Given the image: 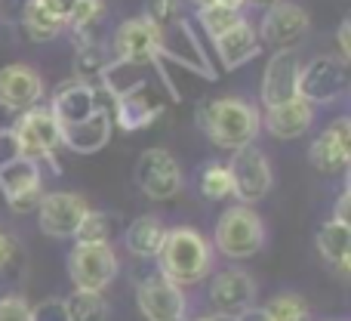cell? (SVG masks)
<instances>
[{"label":"cell","mask_w":351,"mask_h":321,"mask_svg":"<svg viewBox=\"0 0 351 321\" xmlns=\"http://www.w3.org/2000/svg\"><path fill=\"white\" fill-rule=\"evenodd\" d=\"M197 124L206 136H210L213 146L237 152V148L253 146V140L262 130V118L259 109L237 96H222L206 102L197 111Z\"/></svg>","instance_id":"obj_1"},{"label":"cell","mask_w":351,"mask_h":321,"mask_svg":"<svg viewBox=\"0 0 351 321\" xmlns=\"http://www.w3.org/2000/svg\"><path fill=\"white\" fill-rule=\"evenodd\" d=\"M158 263H160V275L185 291V287L197 285V281H204L206 275H210L213 247L200 232L188 229V225H179V229H167Z\"/></svg>","instance_id":"obj_2"},{"label":"cell","mask_w":351,"mask_h":321,"mask_svg":"<svg viewBox=\"0 0 351 321\" xmlns=\"http://www.w3.org/2000/svg\"><path fill=\"white\" fill-rule=\"evenodd\" d=\"M213 244L228 260H250L265 247V223L253 207L234 204L219 213L216 229H213Z\"/></svg>","instance_id":"obj_3"},{"label":"cell","mask_w":351,"mask_h":321,"mask_svg":"<svg viewBox=\"0 0 351 321\" xmlns=\"http://www.w3.org/2000/svg\"><path fill=\"white\" fill-rule=\"evenodd\" d=\"M121 272V260H117L111 244H84L77 241L74 250L68 254V275H71L74 291H93L102 294Z\"/></svg>","instance_id":"obj_4"},{"label":"cell","mask_w":351,"mask_h":321,"mask_svg":"<svg viewBox=\"0 0 351 321\" xmlns=\"http://www.w3.org/2000/svg\"><path fill=\"white\" fill-rule=\"evenodd\" d=\"M12 136H16L19 152H22L25 161L56 164V152H59V146H62V127L49 109L34 105V109L22 111L16 127H12Z\"/></svg>","instance_id":"obj_5"},{"label":"cell","mask_w":351,"mask_h":321,"mask_svg":"<svg viewBox=\"0 0 351 321\" xmlns=\"http://www.w3.org/2000/svg\"><path fill=\"white\" fill-rule=\"evenodd\" d=\"M348 90V62L339 56H317L299 68V96L311 105L333 102Z\"/></svg>","instance_id":"obj_6"},{"label":"cell","mask_w":351,"mask_h":321,"mask_svg":"<svg viewBox=\"0 0 351 321\" xmlns=\"http://www.w3.org/2000/svg\"><path fill=\"white\" fill-rule=\"evenodd\" d=\"M111 49H114V59L121 65H152L158 53H164V34L142 16L127 19L114 31Z\"/></svg>","instance_id":"obj_7"},{"label":"cell","mask_w":351,"mask_h":321,"mask_svg":"<svg viewBox=\"0 0 351 321\" xmlns=\"http://www.w3.org/2000/svg\"><path fill=\"white\" fill-rule=\"evenodd\" d=\"M86 213H90V204H86L84 195L49 192L37 204V223H40L43 235L49 238H74Z\"/></svg>","instance_id":"obj_8"},{"label":"cell","mask_w":351,"mask_h":321,"mask_svg":"<svg viewBox=\"0 0 351 321\" xmlns=\"http://www.w3.org/2000/svg\"><path fill=\"white\" fill-rule=\"evenodd\" d=\"M228 170H231V182H234V195L247 207H253L256 201H262L271 192L274 176H271V164H268L262 148H256V146L237 148Z\"/></svg>","instance_id":"obj_9"},{"label":"cell","mask_w":351,"mask_h":321,"mask_svg":"<svg viewBox=\"0 0 351 321\" xmlns=\"http://www.w3.org/2000/svg\"><path fill=\"white\" fill-rule=\"evenodd\" d=\"M136 186L152 201H170L182 192V167L167 148H148L136 164Z\"/></svg>","instance_id":"obj_10"},{"label":"cell","mask_w":351,"mask_h":321,"mask_svg":"<svg viewBox=\"0 0 351 321\" xmlns=\"http://www.w3.org/2000/svg\"><path fill=\"white\" fill-rule=\"evenodd\" d=\"M256 31H259V43L271 47L274 53L293 49L308 34V12L296 3H271Z\"/></svg>","instance_id":"obj_11"},{"label":"cell","mask_w":351,"mask_h":321,"mask_svg":"<svg viewBox=\"0 0 351 321\" xmlns=\"http://www.w3.org/2000/svg\"><path fill=\"white\" fill-rule=\"evenodd\" d=\"M0 192L6 195V204L16 213H31L43 198V176L34 161H12L0 167Z\"/></svg>","instance_id":"obj_12"},{"label":"cell","mask_w":351,"mask_h":321,"mask_svg":"<svg viewBox=\"0 0 351 321\" xmlns=\"http://www.w3.org/2000/svg\"><path fill=\"white\" fill-rule=\"evenodd\" d=\"M308 161L317 173L324 176H339L348 170L351 161V121L348 118H336L308 148Z\"/></svg>","instance_id":"obj_13"},{"label":"cell","mask_w":351,"mask_h":321,"mask_svg":"<svg viewBox=\"0 0 351 321\" xmlns=\"http://www.w3.org/2000/svg\"><path fill=\"white\" fill-rule=\"evenodd\" d=\"M136 300L148 321H182L188 312L185 291L167 281L164 275H148L136 291Z\"/></svg>","instance_id":"obj_14"},{"label":"cell","mask_w":351,"mask_h":321,"mask_svg":"<svg viewBox=\"0 0 351 321\" xmlns=\"http://www.w3.org/2000/svg\"><path fill=\"white\" fill-rule=\"evenodd\" d=\"M43 99V78L25 62L0 68V109L6 111H28L40 105Z\"/></svg>","instance_id":"obj_15"},{"label":"cell","mask_w":351,"mask_h":321,"mask_svg":"<svg viewBox=\"0 0 351 321\" xmlns=\"http://www.w3.org/2000/svg\"><path fill=\"white\" fill-rule=\"evenodd\" d=\"M256 300V285L243 269H225L210 281V303L219 318H237Z\"/></svg>","instance_id":"obj_16"},{"label":"cell","mask_w":351,"mask_h":321,"mask_svg":"<svg viewBox=\"0 0 351 321\" xmlns=\"http://www.w3.org/2000/svg\"><path fill=\"white\" fill-rule=\"evenodd\" d=\"M299 56L293 49H278L268 59L265 74H262V102L265 109L280 102H290L299 96Z\"/></svg>","instance_id":"obj_17"},{"label":"cell","mask_w":351,"mask_h":321,"mask_svg":"<svg viewBox=\"0 0 351 321\" xmlns=\"http://www.w3.org/2000/svg\"><path fill=\"white\" fill-rule=\"evenodd\" d=\"M262 127L274 136V140H299L302 133H308L315 124V105L305 102L302 96L290 99V102L271 105L262 111Z\"/></svg>","instance_id":"obj_18"},{"label":"cell","mask_w":351,"mask_h":321,"mask_svg":"<svg viewBox=\"0 0 351 321\" xmlns=\"http://www.w3.org/2000/svg\"><path fill=\"white\" fill-rule=\"evenodd\" d=\"M96 90H93L90 84H80V80H68L65 87H59L53 96V105H49V111H53V118L59 121V127H74V124L86 121V118L93 115L96 109H102V105L96 102Z\"/></svg>","instance_id":"obj_19"},{"label":"cell","mask_w":351,"mask_h":321,"mask_svg":"<svg viewBox=\"0 0 351 321\" xmlns=\"http://www.w3.org/2000/svg\"><path fill=\"white\" fill-rule=\"evenodd\" d=\"M213 43H216L219 62H222L228 71H234V68H241L243 62H250L256 53H259V47H262V43H259V31H256L247 19H241V22H237L234 28H228L225 34L213 37Z\"/></svg>","instance_id":"obj_20"},{"label":"cell","mask_w":351,"mask_h":321,"mask_svg":"<svg viewBox=\"0 0 351 321\" xmlns=\"http://www.w3.org/2000/svg\"><path fill=\"white\" fill-rule=\"evenodd\" d=\"M111 140V115L105 109H96L86 121L62 130V146H68L77 155H93L105 148Z\"/></svg>","instance_id":"obj_21"},{"label":"cell","mask_w":351,"mask_h":321,"mask_svg":"<svg viewBox=\"0 0 351 321\" xmlns=\"http://www.w3.org/2000/svg\"><path fill=\"white\" fill-rule=\"evenodd\" d=\"M25 34L31 41H53L62 28L68 25V12L62 10L59 0H28L22 12Z\"/></svg>","instance_id":"obj_22"},{"label":"cell","mask_w":351,"mask_h":321,"mask_svg":"<svg viewBox=\"0 0 351 321\" xmlns=\"http://www.w3.org/2000/svg\"><path fill=\"white\" fill-rule=\"evenodd\" d=\"M317 250H321V260L330 269H336L339 275H348L351 269V229L348 223L339 219H327L317 232Z\"/></svg>","instance_id":"obj_23"},{"label":"cell","mask_w":351,"mask_h":321,"mask_svg":"<svg viewBox=\"0 0 351 321\" xmlns=\"http://www.w3.org/2000/svg\"><path fill=\"white\" fill-rule=\"evenodd\" d=\"M160 111H164V105H160L158 99L148 96L145 84H136V87H130V93H121V96H117V115H121L123 130L148 127Z\"/></svg>","instance_id":"obj_24"},{"label":"cell","mask_w":351,"mask_h":321,"mask_svg":"<svg viewBox=\"0 0 351 321\" xmlns=\"http://www.w3.org/2000/svg\"><path fill=\"white\" fill-rule=\"evenodd\" d=\"M164 238H167V225L160 223L158 217H139L130 223L127 229V247L130 254L142 256V260H154L164 247Z\"/></svg>","instance_id":"obj_25"},{"label":"cell","mask_w":351,"mask_h":321,"mask_svg":"<svg viewBox=\"0 0 351 321\" xmlns=\"http://www.w3.org/2000/svg\"><path fill=\"white\" fill-rule=\"evenodd\" d=\"M68 321H105L108 318V303L102 294L93 291H71V297L62 300Z\"/></svg>","instance_id":"obj_26"},{"label":"cell","mask_w":351,"mask_h":321,"mask_svg":"<svg viewBox=\"0 0 351 321\" xmlns=\"http://www.w3.org/2000/svg\"><path fill=\"white\" fill-rule=\"evenodd\" d=\"M241 19H243V10H234V6L222 3V0H213V3H206V6H197V22L204 25V31L210 37L225 34V31L234 28Z\"/></svg>","instance_id":"obj_27"},{"label":"cell","mask_w":351,"mask_h":321,"mask_svg":"<svg viewBox=\"0 0 351 321\" xmlns=\"http://www.w3.org/2000/svg\"><path fill=\"white\" fill-rule=\"evenodd\" d=\"M105 71H108V56H105V49L99 47L96 41H84L77 56H74V80L86 84V80L102 78Z\"/></svg>","instance_id":"obj_28"},{"label":"cell","mask_w":351,"mask_h":321,"mask_svg":"<svg viewBox=\"0 0 351 321\" xmlns=\"http://www.w3.org/2000/svg\"><path fill=\"white\" fill-rule=\"evenodd\" d=\"M265 316L271 321H311V309L299 294H274L265 306Z\"/></svg>","instance_id":"obj_29"},{"label":"cell","mask_w":351,"mask_h":321,"mask_svg":"<svg viewBox=\"0 0 351 321\" xmlns=\"http://www.w3.org/2000/svg\"><path fill=\"white\" fill-rule=\"evenodd\" d=\"M200 192L213 201H222V198H228V195H234V182H231L228 164H222V161L206 164L204 173H200Z\"/></svg>","instance_id":"obj_30"},{"label":"cell","mask_w":351,"mask_h":321,"mask_svg":"<svg viewBox=\"0 0 351 321\" xmlns=\"http://www.w3.org/2000/svg\"><path fill=\"white\" fill-rule=\"evenodd\" d=\"M102 16H105L102 0H77V3L71 6V12H68L65 28H74V34L77 37H90L93 28L102 22Z\"/></svg>","instance_id":"obj_31"},{"label":"cell","mask_w":351,"mask_h":321,"mask_svg":"<svg viewBox=\"0 0 351 321\" xmlns=\"http://www.w3.org/2000/svg\"><path fill=\"white\" fill-rule=\"evenodd\" d=\"M111 235H114V217L90 210L84 217V223H80V229H77L74 238L84 241V244H111Z\"/></svg>","instance_id":"obj_32"},{"label":"cell","mask_w":351,"mask_h":321,"mask_svg":"<svg viewBox=\"0 0 351 321\" xmlns=\"http://www.w3.org/2000/svg\"><path fill=\"white\" fill-rule=\"evenodd\" d=\"M145 22H152L160 34L173 31L182 22V0H145Z\"/></svg>","instance_id":"obj_33"},{"label":"cell","mask_w":351,"mask_h":321,"mask_svg":"<svg viewBox=\"0 0 351 321\" xmlns=\"http://www.w3.org/2000/svg\"><path fill=\"white\" fill-rule=\"evenodd\" d=\"M0 321H31V306L19 294L0 297Z\"/></svg>","instance_id":"obj_34"},{"label":"cell","mask_w":351,"mask_h":321,"mask_svg":"<svg viewBox=\"0 0 351 321\" xmlns=\"http://www.w3.org/2000/svg\"><path fill=\"white\" fill-rule=\"evenodd\" d=\"M31 321H68L62 300H47V303L31 309Z\"/></svg>","instance_id":"obj_35"},{"label":"cell","mask_w":351,"mask_h":321,"mask_svg":"<svg viewBox=\"0 0 351 321\" xmlns=\"http://www.w3.org/2000/svg\"><path fill=\"white\" fill-rule=\"evenodd\" d=\"M19 158H22V152H19V142L12 136V130H0V167H6V164Z\"/></svg>","instance_id":"obj_36"},{"label":"cell","mask_w":351,"mask_h":321,"mask_svg":"<svg viewBox=\"0 0 351 321\" xmlns=\"http://www.w3.org/2000/svg\"><path fill=\"white\" fill-rule=\"evenodd\" d=\"M12 256H16V241H12V238L6 235L3 229H0V269L10 266Z\"/></svg>","instance_id":"obj_37"},{"label":"cell","mask_w":351,"mask_h":321,"mask_svg":"<svg viewBox=\"0 0 351 321\" xmlns=\"http://www.w3.org/2000/svg\"><path fill=\"white\" fill-rule=\"evenodd\" d=\"M339 59L342 62L351 59V22L339 25Z\"/></svg>","instance_id":"obj_38"},{"label":"cell","mask_w":351,"mask_h":321,"mask_svg":"<svg viewBox=\"0 0 351 321\" xmlns=\"http://www.w3.org/2000/svg\"><path fill=\"white\" fill-rule=\"evenodd\" d=\"M234 321H271V318L265 316V309H259V306H250V309L241 312Z\"/></svg>","instance_id":"obj_39"},{"label":"cell","mask_w":351,"mask_h":321,"mask_svg":"<svg viewBox=\"0 0 351 321\" xmlns=\"http://www.w3.org/2000/svg\"><path fill=\"white\" fill-rule=\"evenodd\" d=\"M333 219H339V223H348V192H342L339 207H336V217Z\"/></svg>","instance_id":"obj_40"},{"label":"cell","mask_w":351,"mask_h":321,"mask_svg":"<svg viewBox=\"0 0 351 321\" xmlns=\"http://www.w3.org/2000/svg\"><path fill=\"white\" fill-rule=\"evenodd\" d=\"M247 3H259V6H271V3H280V0H247Z\"/></svg>","instance_id":"obj_41"},{"label":"cell","mask_w":351,"mask_h":321,"mask_svg":"<svg viewBox=\"0 0 351 321\" xmlns=\"http://www.w3.org/2000/svg\"><path fill=\"white\" fill-rule=\"evenodd\" d=\"M194 321H225V318H219V316H200V318H194Z\"/></svg>","instance_id":"obj_42"},{"label":"cell","mask_w":351,"mask_h":321,"mask_svg":"<svg viewBox=\"0 0 351 321\" xmlns=\"http://www.w3.org/2000/svg\"><path fill=\"white\" fill-rule=\"evenodd\" d=\"M191 3H197V6H206V3H213V0H191Z\"/></svg>","instance_id":"obj_43"}]
</instances>
